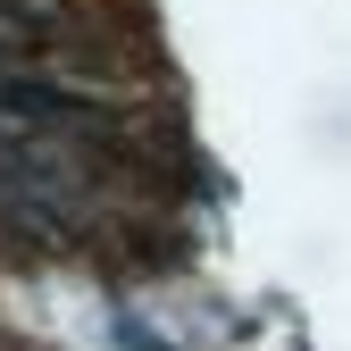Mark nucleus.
Listing matches in <instances>:
<instances>
[{
    "instance_id": "nucleus-1",
    "label": "nucleus",
    "mask_w": 351,
    "mask_h": 351,
    "mask_svg": "<svg viewBox=\"0 0 351 351\" xmlns=\"http://www.w3.org/2000/svg\"><path fill=\"white\" fill-rule=\"evenodd\" d=\"M0 109H9V117H34V125H59L67 117V101L51 93V84H25V75H0Z\"/></svg>"
},
{
    "instance_id": "nucleus-2",
    "label": "nucleus",
    "mask_w": 351,
    "mask_h": 351,
    "mask_svg": "<svg viewBox=\"0 0 351 351\" xmlns=\"http://www.w3.org/2000/svg\"><path fill=\"white\" fill-rule=\"evenodd\" d=\"M0 75H9V67H0Z\"/></svg>"
}]
</instances>
